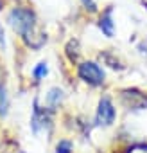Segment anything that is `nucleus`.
<instances>
[{
  "instance_id": "f257e3e1",
  "label": "nucleus",
  "mask_w": 147,
  "mask_h": 153,
  "mask_svg": "<svg viewBox=\"0 0 147 153\" xmlns=\"http://www.w3.org/2000/svg\"><path fill=\"white\" fill-rule=\"evenodd\" d=\"M7 22H9V25H11L18 34H22V36L25 38V42H27L31 47H36V49H38L34 38H38L40 43L45 42V36L36 31V16H34V13H32L31 9H25V7H16V9H13V11L9 13V16H7Z\"/></svg>"
},
{
  "instance_id": "f03ea898",
  "label": "nucleus",
  "mask_w": 147,
  "mask_h": 153,
  "mask_svg": "<svg viewBox=\"0 0 147 153\" xmlns=\"http://www.w3.org/2000/svg\"><path fill=\"white\" fill-rule=\"evenodd\" d=\"M79 76L83 81H86L88 85H93V87L104 83V70L93 61H86V63L79 65Z\"/></svg>"
},
{
  "instance_id": "7ed1b4c3",
  "label": "nucleus",
  "mask_w": 147,
  "mask_h": 153,
  "mask_svg": "<svg viewBox=\"0 0 147 153\" xmlns=\"http://www.w3.org/2000/svg\"><path fill=\"white\" fill-rule=\"evenodd\" d=\"M115 121V108L113 103L108 96H104L99 101V108H97V124L101 126H110Z\"/></svg>"
},
{
  "instance_id": "20e7f679",
  "label": "nucleus",
  "mask_w": 147,
  "mask_h": 153,
  "mask_svg": "<svg viewBox=\"0 0 147 153\" xmlns=\"http://www.w3.org/2000/svg\"><path fill=\"white\" fill-rule=\"evenodd\" d=\"M111 7H108L106 11H104V15L101 16V22H99V25H101V29H102V33L106 34V36H113V20H111Z\"/></svg>"
},
{
  "instance_id": "39448f33",
  "label": "nucleus",
  "mask_w": 147,
  "mask_h": 153,
  "mask_svg": "<svg viewBox=\"0 0 147 153\" xmlns=\"http://www.w3.org/2000/svg\"><path fill=\"white\" fill-rule=\"evenodd\" d=\"M7 108H9V96H7L6 85L0 83V115L2 117L7 114Z\"/></svg>"
},
{
  "instance_id": "423d86ee",
  "label": "nucleus",
  "mask_w": 147,
  "mask_h": 153,
  "mask_svg": "<svg viewBox=\"0 0 147 153\" xmlns=\"http://www.w3.org/2000/svg\"><path fill=\"white\" fill-rule=\"evenodd\" d=\"M61 101H63V90H61V88H52V90L47 94V103H49L50 106H57Z\"/></svg>"
},
{
  "instance_id": "0eeeda50",
  "label": "nucleus",
  "mask_w": 147,
  "mask_h": 153,
  "mask_svg": "<svg viewBox=\"0 0 147 153\" xmlns=\"http://www.w3.org/2000/svg\"><path fill=\"white\" fill-rule=\"evenodd\" d=\"M47 72H49V67H47V63H45V61L38 63V65L34 67V70H32V74H34V78H36V79H41V78H45V76H47Z\"/></svg>"
},
{
  "instance_id": "6e6552de",
  "label": "nucleus",
  "mask_w": 147,
  "mask_h": 153,
  "mask_svg": "<svg viewBox=\"0 0 147 153\" xmlns=\"http://www.w3.org/2000/svg\"><path fill=\"white\" fill-rule=\"evenodd\" d=\"M72 151V144L68 140H61L56 148V153H70Z\"/></svg>"
},
{
  "instance_id": "1a4fd4ad",
  "label": "nucleus",
  "mask_w": 147,
  "mask_h": 153,
  "mask_svg": "<svg viewBox=\"0 0 147 153\" xmlns=\"http://www.w3.org/2000/svg\"><path fill=\"white\" fill-rule=\"evenodd\" d=\"M83 4L90 9V11H95L97 9V6H95V2H93V0H83Z\"/></svg>"
},
{
  "instance_id": "9d476101",
  "label": "nucleus",
  "mask_w": 147,
  "mask_h": 153,
  "mask_svg": "<svg viewBox=\"0 0 147 153\" xmlns=\"http://www.w3.org/2000/svg\"><path fill=\"white\" fill-rule=\"evenodd\" d=\"M131 153H147V146H136L131 149Z\"/></svg>"
},
{
  "instance_id": "9b49d317",
  "label": "nucleus",
  "mask_w": 147,
  "mask_h": 153,
  "mask_svg": "<svg viewBox=\"0 0 147 153\" xmlns=\"http://www.w3.org/2000/svg\"><path fill=\"white\" fill-rule=\"evenodd\" d=\"M0 43H6V38H4V29H2V25H0Z\"/></svg>"
}]
</instances>
